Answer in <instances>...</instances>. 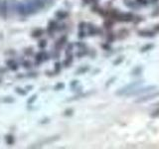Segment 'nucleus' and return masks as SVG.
<instances>
[{
    "mask_svg": "<svg viewBox=\"0 0 159 149\" xmlns=\"http://www.w3.org/2000/svg\"><path fill=\"white\" fill-rule=\"evenodd\" d=\"M17 11H18L20 15H23V16L32 14L27 2H24V3L23 2H20L19 4H17Z\"/></svg>",
    "mask_w": 159,
    "mask_h": 149,
    "instance_id": "1",
    "label": "nucleus"
},
{
    "mask_svg": "<svg viewBox=\"0 0 159 149\" xmlns=\"http://www.w3.org/2000/svg\"><path fill=\"white\" fill-rule=\"evenodd\" d=\"M0 16L4 18L7 16V2L5 0L0 2Z\"/></svg>",
    "mask_w": 159,
    "mask_h": 149,
    "instance_id": "2",
    "label": "nucleus"
},
{
    "mask_svg": "<svg viewBox=\"0 0 159 149\" xmlns=\"http://www.w3.org/2000/svg\"><path fill=\"white\" fill-rule=\"evenodd\" d=\"M33 3H34V5L36 6L37 9H43L44 7H45V3L46 1L45 0H32Z\"/></svg>",
    "mask_w": 159,
    "mask_h": 149,
    "instance_id": "3",
    "label": "nucleus"
},
{
    "mask_svg": "<svg viewBox=\"0 0 159 149\" xmlns=\"http://www.w3.org/2000/svg\"><path fill=\"white\" fill-rule=\"evenodd\" d=\"M57 29H58V25H57V23L55 21H51L49 23V26H48V31H49V33L52 34V33Z\"/></svg>",
    "mask_w": 159,
    "mask_h": 149,
    "instance_id": "4",
    "label": "nucleus"
},
{
    "mask_svg": "<svg viewBox=\"0 0 159 149\" xmlns=\"http://www.w3.org/2000/svg\"><path fill=\"white\" fill-rule=\"evenodd\" d=\"M56 15H57V17L60 18V19H65L66 17L68 16V13L64 12V11H59V12L56 13Z\"/></svg>",
    "mask_w": 159,
    "mask_h": 149,
    "instance_id": "5",
    "label": "nucleus"
},
{
    "mask_svg": "<svg viewBox=\"0 0 159 149\" xmlns=\"http://www.w3.org/2000/svg\"><path fill=\"white\" fill-rule=\"evenodd\" d=\"M43 33H44V31L42 29H36V30L33 31L32 36L33 37H40L41 35H43Z\"/></svg>",
    "mask_w": 159,
    "mask_h": 149,
    "instance_id": "6",
    "label": "nucleus"
},
{
    "mask_svg": "<svg viewBox=\"0 0 159 149\" xmlns=\"http://www.w3.org/2000/svg\"><path fill=\"white\" fill-rule=\"evenodd\" d=\"M66 41H67V38H66V37H63V38L60 39V40H59V48L62 47V46H63L64 44H65Z\"/></svg>",
    "mask_w": 159,
    "mask_h": 149,
    "instance_id": "7",
    "label": "nucleus"
},
{
    "mask_svg": "<svg viewBox=\"0 0 159 149\" xmlns=\"http://www.w3.org/2000/svg\"><path fill=\"white\" fill-rule=\"evenodd\" d=\"M6 141H7L8 144H13V142H14L13 136H7V137H6Z\"/></svg>",
    "mask_w": 159,
    "mask_h": 149,
    "instance_id": "8",
    "label": "nucleus"
},
{
    "mask_svg": "<svg viewBox=\"0 0 159 149\" xmlns=\"http://www.w3.org/2000/svg\"><path fill=\"white\" fill-rule=\"evenodd\" d=\"M46 45H47V43H46V41H45V40L40 41V43H39V47H40V48H45V47H46Z\"/></svg>",
    "mask_w": 159,
    "mask_h": 149,
    "instance_id": "9",
    "label": "nucleus"
},
{
    "mask_svg": "<svg viewBox=\"0 0 159 149\" xmlns=\"http://www.w3.org/2000/svg\"><path fill=\"white\" fill-rule=\"evenodd\" d=\"M36 100V95L32 96V98H31V100H28V102H29V104H31V102H32L33 100Z\"/></svg>",
    "mask_w": 159,
    "mask_h": 149,
    "instance_id": "10",
    "label": "nucleus"
},
{
    "mask_svg": "<svg viewBox=\"0 0 159 149\" xmlns=\"http://www.w3.org/2000/svg\"><path fill=\"white\" fill-rule=\"evenodd\" d=\"M30 63L29 62H26V63H24V67L25 68H30Z\"/></svg>",
    "mask_w": 159,
    "mask_h": 149,
    "instance_id": "11",
    "label": "nucleus"
}]
</instances>
